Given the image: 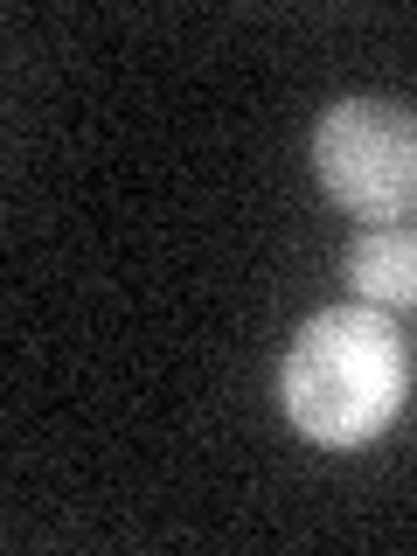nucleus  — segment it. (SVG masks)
Returning a JSON list of instances; mask_svg holds the SVG:
<instances>
[{
  "instance_id": "nucleus-1",
  "label": "nucleus",
  "mask_w": 417,
  "mask_h": 556,
  "mask_svg": "<svg viewBox=\"0 0 417 556\" xmlns=\"http://www.w3.org/2000/svg\"><path fill=\"white\" fill-rule=\"evenodd\" d=\"M278 404L320 452H362L410 404V341L382 306H320L292 334L278 369Z\"/></svg>"
},
{
  "instance_id": "nucleus-3",
  "label": "nucleus",
  "mask_w": 417,
  "mask_h": 556,
  "mask_svg": "<svg viewBox=\"0 0 417 556\" xmlns=\"http://www.w3.org/2000/svg\"><path fill=\"white\" fill-rule=\"evenodd\" d=\"M348 292H355L362 306H417V230L404 223H376V230H362L348 243Z\"/></svg>"
},
{
  "instance_id": "nucleus-2",
  "label": "nucleus",
  "mask_w": 417,
  "mask_h": 556,
  "mask_svg": "<svg viewBox=\"0 0 417 556\" xmlns=\"http://www.w3.org/2000/svg\"><path fill=\"white\" fill-rule=\"evenodd\" d=\"M320 195L355 223H404L417 208V112L396 98H341L306 139Z\"/></svg>"
}]
</instances>
